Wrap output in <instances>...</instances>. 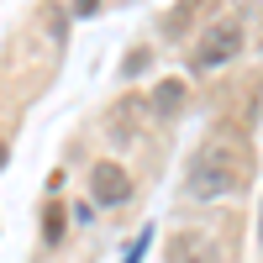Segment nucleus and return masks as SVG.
Wrapping results in <instances>:
<instances>
[{
	"label": "nucleus",
	"instance_id": "obj_1",
	"mask_svg": "<svg viewBox=\"0 0 263 263\" xmlns=\"http://www.w3.org/2000/svg\"><path fill=\"white\" fill-rule=\"evenodd\" d=\"M237 184H242V153H237L227 137H216V142H205L200 153H195L190 179H184V195L205 205V200H221V195H232Z\"/></svg>",
	"mask_w": 263,
	"mask_h": 263
},
{
	"label": "nucleus",
	"instance_id": "obj_2",
	"mask_svg": "<svg viewBox=\"0 0 263 263\" xmlns=\"http://www.w3.org/2000/svg\"><path fill=\"white\" fill-rule=\"evenodd\" d=\"M237 53H242V27H237V21H216V27H205L200 37H195V48H190V69H195V74L227 69Z\"/></svg>",
	"mask_w": 263,
	"mask_h": 263
},
{
	"label": "nucleus",
	"instance_id": "obj_3",
	"mask_svg": "<svg viewBox=\"0 0 263 263\" xmlns=\"http://www.w3.org/2000/svg\"><path fill=\"white\" fill-rule=\"evenodd\" d=\"M90 195H95V205H126L132 200V174L121 163H95L90 168Z\"/></svg>",
	"mask_w": 263,
	"mask_h": 263
},
{
	"label": "nucleus",
	"instance_id": "obj_4",
	"mask_svg": "<svg viewBox=\"0 0 263 263\" xmlns=\"http://www.w3.org/2000/svg\"><path fill=\"white\" fill-rule=\"evenodd\" d=\"M153 121H179V105H184V79H163L153 90Z\"/></svg>",
	"mask_w": 263,
	"mask_h": 263
},
{
	"label": "nucleus",
	"instance_id": "obj_5",
	"mask_svg": "<svg viewBox=\"0 0 263 263\" xmlns=\"http://www.w3.org/2000/svg\"><path fill=\"white\" fill-rule=\"evenodd\" d=\"M168 263H221V253L211 242H200V237H179V242L168 248Z\"/></svg>",
	"mask_w": 263,
	"mask_h": 263
},
{
	"label": "nucleus",
	"instance_id": "obj_6",
	"mask_svg": "<svg viewBox=\"0 0 263 263\" xmlns=\"http://www.w3.org/2000/svg\"><path fill=\"white\" fill-rule=\"evenodd\" d=\"M147 248H153V227H142L137 237H132V248H126V258H121V263H142V253H147Z\"/></svg>",
	"mask_w": 263,
	"mask_h": 263
},
{
	"label": "nucleus",
	"instance_id": "obj_7",
	"mask_svg": "<svg viewBox=\"0 0 263 263\" xmlns=\"http://www.w3.org/2000/svg\"><path fill=\"white\" fill-rule=\"evenodd\" d=\"M42 237H48V242L63 237V211H58V205H48V216H42Z\"/></svg>",
	"mask_w": 263,
	"mask_h": 263
},
{
	"label": "nucleus",
	"instance_id": "obj_8",
	"mask_svg": "<svg viewBox=\"0 0 263 263\" xmlns=\"http://www.w3.org/2000/svg\"><path fill=\"white\" fill-rule=\"evenodd\" d=\"M74 11H79V16H95V11H100V0H74Z\"/></svg>",
	"mask_w": 263,
	"mask_h": 263
},
{
	"label": "nucleus",
	"instance_id": "obj_9",
	"mask_svg": "<svg viewBox=\"0 0 263 263\" xmlns=\"http://www.w3.org/2000/svg\"><path fill=\"white\" fill-rule=\"evenodd\" d=\"M258 242H263V211H258Z\"/></svg>",
	"mask_w": 263,
	"mask_h": 263
},
{
	"label": "nucleus",
	"instance_id": "obj_10",
	"mask_svg": "<svg viewBox=\"0 0 263 263\" xmlns=\"http://www.w3.org/2000/svg\"><path fill=\"white\" fill-rule=\"evenodd\" d=\"M0 168H6V142H0Z\"/></svg>",
	"mask_w": 263,
	"mask_h": 263
}]
</instances>
